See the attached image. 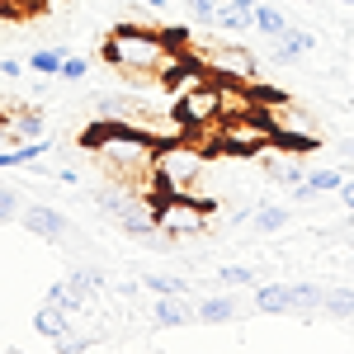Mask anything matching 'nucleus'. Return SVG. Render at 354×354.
<instances>
[{
	"mask_svg": "<svg viewBox=\"0 0 354 354\" xmlns=\"http://www.w3.org/2000/svg\"><path fill=\"white\" fill-rule=\"evenodd\" d=\"M255 312L288 317L293 312V283H255Z\"/></svg>",
	"mask_w": 354,
	"mask_h": 354,
	"instance_id": "obj_11",
	"label": "nucleus"
},
{
	"mask_svg": "<svg viewBox=\"0 0 354 354\" xmlns=\"http://www.w3.org/2000/svg\"><path fill=\"white\" fill-rule=\"evenodd\" d=\"M66 48H38V53L28 57V71H38V76H43V81H57V76H62V62H66Z\"/></svg>",
	"mask_w": 354,
	"mask_h": 354,
	"instance_id": "obj_17",
	"label": "nucleus"
},
{
	"mask_svg": "<svg viewBox=\"0 0 354 354\" xmlns=\"http://www.w3.org/2000/svg\"><path fill=\"white\" fill-rule=\"evenodd\" d=\"M194 317H198V307H189L185 302V293H165V298H156V307H151V322L165 330H175V326H189Z\"/></svg>",
	"mask_w": 354,
	"mask_h": 354,
	"instance_id": "obj_9",
	"label": "nucleus"
},
{
	"mask_svg": "<svg viewBox=\"0 0 354 354\" xmlns=\"http://www.w3.org/2000/svg\"><path fill=\"white\" fill-rule=\"evenodd\" d=\"M165 5H170V0H147V10H165Z\"/></svg>",
	"mask_w": 354,
	"mask_h": 354,
	"instance_id": "obj_33",
	"label": "nucleus"
},
{
	"mask_svg": "<svg viewBox=\"0 0 354 354\" xmlns=\"http://www.w3.org/2000/svg\"><path fill=\"white\" fill-rule=\"evenodd\" d=\"M53 350H57V354H85V350H90V335H85V330H71V326H66V330H62V335L53 340Z\"/></svg>",
	"mask_w": 354,
	"mask_h": 354,
	"instance_id": "obj_25",
	"label": "nucleus"
},
{
	"mask_svg": "<svg viewBox=\"0 0 354 354\" xmlns=\"http://www.w3.org/2000/svg\"><path fill=\"white\" fill-rule=\"evenodd\" d=\"M322 302H326L322 283H293V317H317Z\"/></svg>",
	"mask_w": 354,
	"mask_h": 354,
	"instance_id": "obj_16",
	"label": "nucleus"
},
{
	"mask_svg": "<svg viewBox=\"0 0 354 354\" xmlns=\"http://www.w3.org/2000/svg\"><path fill=\"white\" fill-rule=\"evenodd\" d=\"M24 66H28V62H19V57H0V76H5V81H19Z\"/></svg>",
	"mask_w": 354,
	"mask_h": 354,
	"instance_id": "obj_29",
	"label": "nucleus"
},
{
	"mask_svg": "<svg viewBox=\"0 0 354 354\" xmlns=\"http://www.w3.org/2000/svg\"><path fill=\"white\" fill-rule=\"evenodd\" d=\"M218 283H227V288H255V283H260V274L250 270V265H222Z\"/></svg>",
	"mask_w": 354,
	"mask_h": 354,
	"instance_id": "obj_21",
	"label": "nucleus"
},
{
	"mask_svg": "<svg viewBox=\"0 0 354 354\" xmlns=\"http://www.w3.org/2000/svg\"><path fill=\"white\" fill-rule=\"evenodd\" d=\"M250 28H260L265 38H283V33H288L293 24H288V19H283L274 5H265V0H260V5H255V24H250Z\"/></svg>",
	"mask_w": 354,
	"mask_h": 354,
	"instance_id": "obj_18",
	"label": "nucleus"
},
{
	"mask_svg": "<svg viewBox=\"0 0 354 354\" xmlns=\"http://www.w3.org/2000/svg\"><path fill=\"white\" fill-rule=\"evenodd\" d=\"M330 322H350L354 317V288H326V302H322Z\"/></svg>",
	"mask_w": 354,
	"mask_h": 354,
	"instance_id": "obj_19",
	"label": "nucleus"
},
{
	"mask_svg": "<svg viewBox=\"0 0 354 354\" xmlns=\"http://www.w3.org/2000/svg\"><path fill=\"white\" fill-rule=\"evenodd\" d=\"M340 5H354V0H340Z\"/></svg>",
	"mask_w": 354,
	"mask_h": 354,
	"instance_id": "obj_37",
	"label": "nucleus"
},
{
	"mask_svg": "<svg viewBox=\"0 0 354 354\" xmlns=\"http://www.w3.org/2000/svg\"><path fill=\"white\" fill-rule=\"evenodd\" d=\"M85 76H90V62H85V57H66V62H62V81H85Z\"/></svg>",
	"mask_w": 354,
	"mask_h": 354,
	"instance_id": "obj_27",
	"label": "nucleus"
},
{
	"mask_svg": "<svg viewBox=\"0 0 354 354\" xmlns=\"http://www.w3.org/2000/svg\"><path fill=\"white\" fill-rule=\"evenodd\" d=\"M203 170H208V147H198L189 137L156 147V189L161 194H194Z\"/></svg>",
	"mask_w": 354,
	"mask_h": 354,
	"instance_id": "obj_2",
	"label": "nucleus"
},
{
	"mask_svg": "<svg viewBox=\"0 0 354 354\" xmlns=\"http://www.w3.org/2000/svg\"><path fill=\"white\" fill-rule=\"evenodd\" d=\"M156 227H161V236H198L208 227V208L194 194H161L156 198Z\"/></svg>",
	"mask_w": 354,
	"mask_h": 354,
	"instance_id": "obj_5",
	"label": "nucleus"
},
{
	"mask_svg": "<svg viewBox=\"0 0 354 354\" xmlns=\"http://www.w3.org/2000/svg\"><path fill=\"white\" fill-rule=\"evenodd\" d=\"M104 62L128 81H156L175 76L189 57H180V33H156L142 24H118L104 38Z\"/></svg>",
	"mask_w": 354,
	"mask_h": 354,
	"instance_id": "obj_1",
	"label": "nucleus"
},
{
	"mask_svg": "<svg viewBox=\"0 0 354 354\" xmlns=\"http://www.w3.org/2000/svg\"><path fill=\"white\" fill-rule=\"evenodd\" d=\"M10 128H15V137H19V142H38V137L48 133V123H43V113H38V109L15 113V123H10Z\"/></svg>",
	"mask_w": 354,
	"mask_h": 354,
	"instance_id": "obj_20",
	"label": "nucleus"
},
{
	"mask_svg": "<svg viewBox=\"0 0 354 354\" xmlns=\"http://www.w3.org/2000/svg\"><path fill=\"white\" fill-rule=\"evenodd\" d=\"M312 194H340V185H345V175L340 170H312L307 180H302Z\"/></svg>",
	"mask_w": 354,
	"mask_h": 354,
	"instance_id": "obj_23",
	"label": "nucleus"
},
{
	"mask_svg": "<svg viewBox=\"0 0 354 354\" xmlns=\"http://www.w3.org/2000/svg\"><path fill=\"white\" fill-rule=\"evenodd\" d=\"M5 147H19V137H15V128L0 123V151H5Z\"/></svg>",
	"mask_w": 354,
	"mask_h": 354,
	"instance_id": "obj_31",
	"label": "nucleus"
},
{
	"mask_svg": "<svg viewBox=\"0 0 354 354\" xmlns=\"http://www.w3.org/2000/svg\"><path fill=\"white\" fill-rule=\"evenodd\" d=\"M57 185H81V170L76 165H57Z\"/></svg>",
	"mask_w": 354,
	"mask_h": 354,
	"instance_id": "obj_30",
	"label": "nucleus"
},
{
	"mask_svg": "<svg viewBox=\"0 0 354 354\" xmlns=\"http://www.w3.org/2000/svg\"><path fill=\"white\" fill-rule=\"evenodd\" d=\"M66 283H71V293H76L81 302H90V293L104 283V274H100V270H76L71 279H66Z\"/></svg>",
	"mask_w": 354,
	"mask_h": 354,
	"instance_id": "obj_24",
	"label": "nucleus"
},
{
	"mask_svg": "<svg viewBox=\"0 0 354 354\" xmlns=\"http://www.w3.org/2000/svg\"><path fill=\"white\" fill-rule=\"evenodd\" d=\"M340 198H345V208L354 213V180H345V185H340Z\"/></svg>",
	"mask_w": 354,
	"mask_h": 354,
	"instance_id": "obj_32",
	"label": "nucleus"
},
{
	"mask_svg": "<svg viewBox=\"0 0 354 354\" xmlns=\"http://www.w3.org/2000/svg\"><path fill=\"white\" fill-rule=\"evenodd\" d=\"M236 5H245V10H255V5H260V0H236Z\"/></svg>",
	"mask_w": 354,
	"mask_h": 354,
	"instance_id": "obj_34",
	"label": "nucleus"
},
{
	"mask_svg": "<svg viewBox=\"0 0 354 354\" xmlns=\"http://www.w3.org/2000/svg\"><path fill=\"white\" fill-rule=\"evenodd\" d=\"M142 283H147L156 298H165V293H189V283H185L180 274H142Z\"/></svg>",
	"mask_w": 354,
	"mask_h": 354,
	"instance_id": "obj_22",
	"label": "nucleus"
},
{
	"mask_svg": "<svg viewBox=\"0 0 354 354\" xmlns=\"http://www.w3.org/2000/svg\"><path fill=\"white\" fill-rule=\"evenodd\" d=\"M71 326V312L66 307H53V302H38V312H33V330L38 335H48V340H57L62 330Z\"/></svg>",
	"mask_w": 354,
	"mask_h": 354,
	"instance_id": "obj_14",
	"label": "nucleus"
},
{
	"mask_svg": "<svg viewBox=\"0 0 354 354\" xmlns=\"http://www.w3.org/2000/svg\"><path fill=\"white\" fill-rule=\"evenodd\" d=\"M203 66H208V76H218V81H241L245 85V81H255V66H260V62H255L250 48H213Z\"/></svg>",
	"mask_w": 354,
	"mask_h": 354,
	"instance_id": "obj_6",
	"label": "nucleus"
},
{
	"mask_svg": "<svg viewBox=\"0 0 354 354\" xmlns=\"http://www.w3.org/2000/svg\"><path fill=\"white\" fill-rule=\"evenodd\" d=\"M298 5H317V0H298Z\"/></svg>",
	"mask_w": 354,
	"mask_h": 354,
	"instance_id": "obj_36",
	"label": "nucleus"
},
{
	"mask_svg": "<svg viewBox=\"0 0 354 354\" xmlns=\"http://www.w3.org/2000/svg\"><path fill=\"white\" fill-rule=\"evenodd\" d=\"M317 53V33H302V28H288L283 38H274V53L270 62L274 66H288V62H298V57Z\"/></svg>",
	"mask_w": 354,
	"mask_h": 354,
	"instance_id": "obj_10",
	"label": "nucleus"
},
{
	"mask_svg": "<svg viewBox=\"0 0 354 354\" xmlns=\"http://www.w3.org/2000/svg\"><path fill=\"white\" fill-rule=\"evenodd\" d=\"M345 151H350V156H354V142H345Z\"/></svg>",
	"mask_w": 354,
	"mask_h": 354,
	"instance_id": "obj_35",
	"label": "nucleus"
},
{
	"mask_svg": "<svg viewBox=\"0 0 354 354\" xmlns=\"http://www.w3.org/2000/svg\"><path fill=\"white\" fill-rule=\"evenodd\" d=\"M250 24H255V10H245L236 0L218 5V15H213V28H222V33H241V28H250Z\"/></svg>",
	"mask_w": 354,
	"mask_h": 354,
	"instance_id": "obj_15",
	"label": "nucleus"
},
{
	"mask_svg": "<svg viewBox=\"0 0 354 354\" xmlns=\"http://www.w3.org/2000/svg\"><path fill=\"white\" fill-rule=\"evenodd\" d=\"M118 227H123L128 236H161V227H156V198L147 203L142 194H133L128 208L118 213Z\"/></svg>",
	"mask_w": 354,
	"mask_h": 354,
	"instance_id": "obj_8",
	"label": "nucleus"
},
{
	"mask_svg": "<svg viewBox=\"0 0 354 354\" xmlns=\"http://www.w3.org/2000/svg\"><path fill=\"white\" fill-rule=\"evenodd\" d=\"M236 317H241V302L227 298V293L198 302V322H203V326H227V322H236Z\"/></svg>",
	"mask_w": 354,
	"mask_h": 354,
	"instance_id": "obj_12",
	"label": "nucleus"
},
{
	"mask_svg": "<svg viewBox=\"0 0 354 354\" xmlns=\"http://www.w3.org/2000/svg\"><path fill=\"white\" fill-rule=\"evenodd\" d=\"M15 213H24V194L19 189H0V222H10Z\"/></svg>",
	"mask_w": 354,
	"mask_h": 354,
	"instance_id": "obj_26",
	"label": "nucleus"
},
{
	"mask_svg": "<svg viewBox=\"0 0 354 354\" xmlns=\"http://www.w3.org/2000/svg\"><path fill=\"white\" fill-rule=\"evenodd\" d=\"M274 142V128L255 113H236V118H222L218 137H213V151H227V156H260Z\"/></svg>",
	"mask_w": 354,
	"mask_h": 354,
	"instance_id": "obj_3",
	"label": "nucleus"
},
{
	"mask_svg": "<svg viewBox=\"0 0 354 354\" xmlns=\"http://www.w3.org/2000/svg\"><path fill=\"white\" fill-rule=\"evenodd\" d=\"M175 118L185 123V133L218 128L222 123V81L218 76H203L198 85H189V90L175 100Z\"/></svg>",
	"mask_w": 354,
	"mask_h": 354,
	"instance_id": "obj_4",
	"label": "nucleus"
},
{
	"mask_svg": "<svg viewBox=\"0 0 354 354\" xmlns=\"http://www.w3.org/2000/svg\"><path fill=\"white\" fill-rule=\"evenodd\" d=\"M19 222H24L33 236H43V241H66V236H71L66 213H62V208H53V203H28L24 213H19Z\"/></svg>",
	"mask_w": 354,
	"mask_h": 354,
	"instance_id": "obj_7",
	"label": "nucleus"
},
{
	"mask_svg": "<svg viewBox=\"0 0 354 354\" xmlns=\"http://www.w3.org/2000/svg\"><path fill=\"white\" fill-rule=\"evenodd\" d=\"M288 222H293V213H288L283 203H255V218H250V227H255L260 236H279Z\"/></svg>",
	"mask_w": 354,
	"mask_h": 354,
	"instance_id": "obj_13",
	"label": "nucleus"
},
{
	"mask_svg": "<svg viewBox=\"0 0 354 354\" xmlns=\"http://www.w3.org/2000/svg\"><path fill=\"white\" fill-rule=\"evenodd\" d=\"M194 15V24H213V15H218V0H185Z\"/></svg>",
	"mask_w": 354,
	"mask_h": 354,
	"instance_id": "obj_28",
	"label": "nucleus"
}]
</instances>
